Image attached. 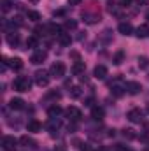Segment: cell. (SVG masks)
Listing matches in <instances>:
<instances>
[{"label": "cell", "mask_w": 149, "mask_h": 151, "mask_svg": "<svg viewBox=\"0 0 149 151\" xmlns=\"http://www.w3.org/2000/svg\"><path fill=\"white\" fill-rule=\"evenodd\" d=\"M12 86H14L16 91L25 93V91H30V88H32V81H30V77H27V76H18V77L14 79Z\"/></svg>", "instance_id": "cell-1"}, {"label": "cell", "mask_w": 149, "mask_h": 151, "mask_svg": "<svg viewBox=\"0 0 149 151\" xmlns=\"http://www.w3.org/2000/svg\"><path fill=\"white\" fill-rule=\"evenodd\" d=\"M65 70H67V67H65L63 62H54L51 65V69H49V74H51V77H54V79H60V77L65 76Z\"/></svg>", "instance_id": "cell-2"}, {"label": "cell", "mask_w": 149, "mask_h": 151, "mask_svg": "<svg viewBox=\"0 0 149 151\" xmlns=\"http://www.w3.org/2000/svg\"><path fill=\"white\" fill-rule=\"evenodd\" d=\"M34 77H35V83H37V86H47L49 84V79H51V74L49 72H46V70H37L35 74H34Z\"/></svg>", "instance_id": "cell-3"}, {"label": "cell", "mask_w": 149, "mask_h": 151, "mask_svg": "<svg viewBox=\"0 0 149 151\" xmlns=\"http://www.w3.org/2000/svg\"><path fill=\"white\" fill-rule=\"evenodd\" d=\"M16 144H18V139L14 135H5L2 139V148L5 151H16Z\"/></svg>", "instance_id": "cell-4"}, {"label": "cell", "mask_w": 149, "mask_h": 151, "mask_svg": "<svg viewBox=\"0 0 149 151\" xmlns=\"http://www.w3.org/2000/svg\"><path fill=\"white\" fill-rule=\"evenodd\" d=\"M65 116H67L70 121H79V119L82 118V113H81V109H77V107H74V106H70V107L65 109Z\"/></svg>", "instance_id": "cell-5"}, {"label": "cell", "mask_w": 149, "mask_h": 151, "mask_svg": "<svg viewBox=\"0 0 149 151\" xmlns=\"http://www.w3.org/2000/svg\"><path fill=\"white\" fill-rule=\"evenodd\" d=\"M46 58H47V53L42 51V49H39V51H35V53L30 56V62H32L34 65H40V63L46 62Z\"/></svg>", "instance_id": "cell-6"}, {"label": "cell", "mask_w": 149, "mask_h": 151, "mask_svg": "<svg viewBox=\"0 0 149 151\" xmlns=\"http://www.w3.org/2000/svg\"><path fill=\"white\" fill-rule=\"evenodd\" d=\"M126 118H128L132 123H142V119H144V113H142L140 109H132V111H128Z\"/></svg>", "instance_id": "cell-7"}, {"label": "cell", "mask_w": 149, "mask_h": 151, "mask_svg": "<svg viewBox=\"0 0 149 151\" xmlns=\"http://www.w3.org/2000/svg\"><path fill=\"white\" fill-rule=\"evenodd\" d=\"M60 127H62V119H60V118H49V121L46 123V128H47L51 134L58 132V130H60Z\"/></svg>", "instance_id": "cell-8"}, {"label": "cell", "mask_w": 149, "mask_h": 151, "mask_svg": "<svg viewBox=\"0 0 149 151\" xmlns=\"http://www.w3.org/2000/svg\"><path fill=\"white\" fill-rule=\"evenodd\" d=\"M126 91H128L130 95H137V93L142 91V86H140V83H137V81H128V83H126Z\"/></svg>", "instance_id": "cell-9"}, {"label": "cell", "mask_w": 149, "mask_h": 151, "mask_svg": "<svg viewBox=\"0 0 149 151\" xmlns=\"http://www.w3.org/2000/svg\"><path fill=\"white\" fill-rule=\"evenodd\" d=\"M111 91L114 97H123V93L126 91V83L123 84V83H114L111 86Z\"/></svg>", "instance_id": "cell-10"}, {"label": "cell", "mask_w": 149, "mask_h": 151, "mask_svg": "<svg viewBox=\"0 0 149 151\" xmlns=\"http://www.w3.org/2000/svg\"><path fill=\"white\" fill-rule=\"evenodd\" d=\"M109 74V70H107V67L105 65H97L95 67V70H93V76L97 77V79H105Z\"/></svg>", "instance_id": "cell-11"}, {"label": "cell", "mask_w": 149, "mask_h": 151, "mask_svg": "<svg viewBox=\"0 0 149 151\" xmlns=\"http://www.w3.org/2000/svg\"><path fill=\"white\" fill-rule=\"evenodd\" d=\"M82 18H84V21L86 23H90V25H93V23H98L100 21V14L98 12H95V14H91V12H82Z\"/></svg>", "instance_id": "cell-12"}, {"label": "cell", "mask_w": 149, "mask_h": 151, "mask_svg": "<svg viewBox=\"0 0 149 151\" xmlns=\"http://www.w3.org/2000/svg\"><path fill=\"white\" fill-rule=\"evenodd\" d=\"M104 116H105L104 107H98V106H95V107L91 109V118H93L95 121H102V119H104Z\"/></svg>", "instance_id": "cell-13"}, {"label": "cell", "mask_w": 149, "mask_h": 151, "mask_svg": "<svg viewBox=\"0 0 149 151\" xmlns=\"http://www.w3.org/2000/svg\"><path fill=\"white\" fill-rule=\"evenodd\" d=\"M117 32H119L121 35H132V34H133V27H132L130 23H119Z\"/></svg>", "instance_id": "cell-14"}, {"label": "cell", "mask_w": 149, "mask_h": 151, "mask_svg": "<svg viewBox=\"0 0 149 151\" xmlns=\"http://www.w3.org/2000/svg\"><path fill=\"white\" fill-rule=\"evenodd\" d=\"M9 107L12 111H21V109H25V100H21V99H11Z\"/></svg>", "instance_id": "cell-15"}, {"label": "cell", "mask_w": 149, "mask_h": 151, "mask_svg": "<svg viewBox=\"0 0 149 151\" xmlns=\"http://www.w3.org/2000/svg\"><path fill=\"white\" fill-rule=\"evenodd\" d=\"M5 39H7V44H9V46H12V47H18V44H19V35H18L14 30H12V32H9Z\"/></svg>", "instance_id": "cell-16"}, {"label": "cell", "mask_w": 149, "mask_h": 151, "mask_svg": "<svg viewBox=\"0 0 149 151\" xmlns=\"http://www.w3.org/2000/svg\"><path fill=\"white\" fill-rule=\"evenodd\" d=\"M19 144H21V146H25V148H35V146H37V142H35L32 137H28V135L19 137Z\"/></svg>", "instance_id": "cell-17"}, {"label": "cell", "mask_w": 149, "mask_h": 151, "mask_svg": "<svg viewBox=\"0 0 149 151\" xmlns=\"http://www.w3.org/2000/svg\"><path fill=\"white\" fill-rule=\"evenodd\" d=\"M135 35H137L139 39L149 37V27H148V25H140V27H137V30H135Z\"/></svg>", "instance_id": "cell-18"}, {"label": "cell", "mask_w": 149, "mask_h": 151, "mask_svg": "<svg viewBox=\"0 0 149 151\" xmlns=\"http://www.w3.org/2000/svg\"><path fill=\"white\" fill-rule=\"evenodd\" d=\"M27 128H28V132H40V128H42V125H40V121L39 119H30L28 121V125H27Z\"/></svg>", "instance_id": "cell-19"}, {"label": "cell", "mask_w": 149, "mask_h": 151, "mask_svg": "<svg viewBox=\"0 0 149 151\" xmlns=\"http://www.w3.org/2000/svg\"><path fill=\"white\" fill-rule=\"evenodd\" d=\"M84 70H86V65H84V62H75L74 67H72V72H74L75 76H82L84 74Z\"/></svg>", "instance_id": "cell-20"}, {"label": "cell", "mask_w": 149, "mask_h": 151, "mask_svg": "<svg viewBox=\"0 0 149 151\" xmlns=\"http://www.w3.org/2000/svg\"><path fill=\"white\" fill-rule=\"evenodd\" d=\"M7 63L11 65L12 70H21V69H23V60H21V58H11Z\"/></svg>", "instance_id": "cell-21"}, {"label": "cell", "mask_w": 149, "mask_h": 151, "mask_svg": "<svg viewBox=\"0 0 149 151\" xmlns=\"http://www.w3.org/2000/svg\"><path fill=\"white\" fill-rule=\"evenodd\" d=\"M58 42H60L62 46H70V44H72V37H70V34L62 32V34L58 35Z\"/></svg>", "instance_id": "cell-22"}, {"label": "cell", "mask_w": 149, "mask_h": 151, "mask_svg": "<svg viewBox=\"0 0 149 151\" xmlns=\"http://www.w3.org/2000/svg\"><path fill=\"white\" fill-rule=\"evenodd\" d=\"M60 114H62V107H60V106H56V104H54V106H51V107L47 109V116H49V118H58Z\"/></svg>", "instance_id": "cell-23"}, {"label": "cell", "mask_w": 149, "mask_h": 151, "mask_svg": "<svg viewBox=\"0 0 149 151\" xmlns=\"http://www.w3.org/2000/svg\"><path fill=\"white\" fill-rule=\"evenodd\" d=\"M123 60H125V51H117V53L112 56V62H114L116 65H121V63H123Z\"/></svg>", "instance_id": "cell-24"}, {"label": "cell", "mask_w": 149, "mask_h": 151, "mask_svg": "<svg viewBox=\"0 0 149 151\" xmlns=\"http://www.w3.org/2000/svg\"><path fill=\"white\" fill-rule=\"evenodd\" d=\"M137 62H139V67H140L142 70H148L149 69V58L148 56H139Z\"/></svg>", "instance_id": "cell-25"}, {"label": "cell", "mask_w": 149, "mask_h": 151, "mask_svg": "<svg viewBox=\"0 0 149 151\" xmlns=\"http://www.w3.org/2000/svg\"><path fill=\"white\" fill-rule=\"evenodd\" d=\"M37 44H39L37 35H32V37L27 39V47H28V49H35V47H37Z\"/></svg>", "instance_id": "cell-26"}, {"label": "cell", "mask_w": 149, "mask_h": 151, "mask_svg": "<svg viewBox=\"0 0 149 151\" xmlns=\"http://www.w3.org/2000/svg\"><path fill=\"white\" fill-rule=\"evenodd\" d=\"M27 18L30 21H35L37 23L39 19H40V12H37V11H27Z\"/></svg>", "instance_id": "cell-27"}, {"label": "cell", "mask_w": 149, "mask_h": 151, "mask_svg": "<svg viewBox=\"0 0 149 151\" xmlns=\"http://www.w3.org/2000/svg\"><path fill=\"white\" fill-rule=\"evenodd\" d=\"M81 95H82L81 86H72V88H70V97H72V99H79Z\"/></svg>", "instance_id": "cell-28"}, {"label": "cell", "mask_w": 149, "mask_h": 151, "mask_svg": "<svg viewBox=\"0 0 149 151\" xmlns=\"http://www.w3.org/2000/svg\"><path fill=\"white\" fill-rule=\"evenodd\" d=\"M0 4H2V11H4V12H9V11L12 9V4H11V0H2Z\"/></svg>", "instance_id": "cell-29"}, {"label": "cell", "mask_w": 149, "mask_h": 151, "mask_svg": "<svg viewBox=\"0 0 149 151\" xmlns=\"http://www.w3.org/2000/svg\"><path fill=\"white\" fill-rule=\"evenodd\" d=\"M123 135H125L126 139H135V134H133L132 128H125V130H123Z\"/></svg>", "instance_id": "cell-30"}, {"label": "cell", "mask_w": 149, "mask_h": 151, "mask_svg": "<svg viewBox=\"0 0 149 151\" xmlns=\"http://www.w3.org/2000/svg\"><path fill=\"white\" fill-rule=\"evenodd\" d=\"M75 27H77V23H75L74 19H67V21H65V28H67V30H74Z\"/></svg>", "instance_id": "cell-31"}, {"label": "cell", "mask_w": 149, "mask_h": 151, "mask_svg": "<svg viewBox=\"0 0 149 151\" xmlns=\"http://www.w3.org/2000/svg\"><path fill=\"white\" fill-rule=\"evenodd\" d=\"M107 11H109V12H111V14H116V12H117V7H116V4H114V2H109V4H107Z\"/></svg>", "instance_id": "cell-32"}, {"label": "cell", "mask_w": 149, "mask_h": 151, "mask_svg": "<svg viewBox=\"0 0 149 151\" xmlns=\"http://www.w3.org/2000/svg\"><path fill=\"white\" fill-rule=\"evenodd\" d=\"M130 4H132V0H121L119 7H123V9H128V7H130Z\"/></svg>", "instance_id": "cell-33"}, {"label": "cell", "mask_w": 149, "mask_h": 151, "mask_svg": "<svg viewBox=\"0 0 149 151\" xmlns=\"http://www.w3.org/2000/svg\"><path fill=\"white\" fill-rule=\"evenodd\" d=\"M137 4H139V5H148L149 0H137Z\"/></svg>", "instance_id": "cell-34"}, {"label": "cell", "mask_w": 149, "mask_h": 151, "mask_svg": "<svg viewBox=\"0 0 149 151\" xmlns=\"http://www.w3.org/2000/svg\"><path fill=\"white\" fill-rule=\"evenodd\" d=\"M69 4H70V5H79L81 0H69Z\"/></svg>", "instance_id": "cell-35"}]
</instances>
